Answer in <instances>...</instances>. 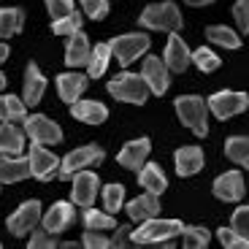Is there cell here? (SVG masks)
I'll list each match as a JSON object with an SVG mask.
<instances>
[{
	"label": "cell",
	"mask_w": 249,
	"mask_h": 249,
	"mask_svg": "<svg viewBox=\"0 0 249 249\" xmlns=\"http://www.w3.org/2000/svg\"><path fill=\"white\" fill-rule=\"evenodd\" d=\"M81 6L92 19H103L108 14V0H81Z\"/></svg>",
	"instance_id": "38"
},
{
	"label": "cell",
	"mask_w": 249,
	"mask_h": 249,
	"mask_svg": "<svg viewBox=\"0 0 249 249\" xmlns=\"http://www.w3.org/2000/svg\"><path fill=\"white\" fill-rule=\"evenodd\" d=\"M249 141L244 136H236V138H228V143H225V155L231 157L233 162H238V165H247L249 160Z\"/></svg>",
	"instance_id": "30"
},
{
	"label": "cell",
	"mask_w": 249,
	"mask_h": 249,
	"mask_svg": "<svg viewBox=\"0 0 249 249\" xmlns=\"http://www.w3.org/2000/svg\"><path fill=\"white\" fill-rule=\"evenodd\" d=\"M138 171H141V174H138V181H141V187L146 190V193H152V195L165 193L168 179H165V174L160 171V165H155V162H143Z\"/></svg>",
	"instance_id": "21"
},
{
	"label": "cell",
	"mask_w": 249,
	"mask_h": 249,
	"mask_svg": "<svg viewBox=\"0 0 249 249\" xmlns=\"http://www.w3.org/2000/svg\"><path fill=\"white\" fill-rule=\"evenodd\" d=\"M108 49H111V57L119 60V65H130L133 60H138L143 52L149 49V38L141 36V33L117 36L114 41H108Z\"/></svg>",
	"instance_id": "5"
},
{
	"label": "cell",
	"mask_w": 249,
	"mask_h": 249,
	"mask_svg": "<svg viewBox=\"0 0 249 249\" xmlns=\"http://www.w3.org/2000/svg\"><path fill=\"white\" fill-rule=\"evenodd\" d=\"M0 119L3 122H25L27 119V111H25V103L17 100L14 95H0Z\"/></svg>",
	"instance_id": "26"
},
{
	"label": "cell",
	"mask_w": 249,
	"mask_h": 249,
	"mask_svg": "<svg viewBox=\"0 0 249 249\" xmlns=\"http://www.w3.org/2000/svg\"><path fill=\"white\" fill-rule=\"evenodd\" d=\"M79 27H81V17L76 11H71L65 17L54 19L52 30H54V36H73V33H79Z\"/></svg>",
	"instance_id": "32"
},
{
	"label": "cell",
	"mask_w": 249,
	"mask_h": 249,
	"mask_svg": "<svg viewBox=\"0 0 249 249\" xmlns=\"http://www.w3.org/2000/svg\"><path fill=\"white\" fill-rule=\"evenodd\" d=\"M108 60H111V49L108 44H98L92 52H89V60H87V73L92 79H100L108 68Z\"/></svg>",
	"instance_id": "27"
},
{
	"label": "cell",
	"mask_w": 249,
	"mask_h": 249,
	"mask_svg": "<svg viewBox=\"0 0 249 249\" xmlns=\"http://www.w3.org/2000/svg\"><path fill=\"white\" fill-rule=\"evenodd\" d=\"M6 57H8V46L0 44V62H6Z\"/></svg>",
	"instance_id": "44"
},
{
	"label": "cell",
	"mask_w": 249,
	"mask_h": 249,
	"mask_svg": "<svg viewBox=\"0 0 249 249\" xmlns=\"http://www.w3.org/2000/svg\"><path fill=\"white\" fill-rule=\"evenodd\" d=\"M81 244L87 249H106L108 247V238L103 236V231H87L84 233V238H81Z\"/></svg>",
	"instance_id": "39"
},
{
	"label": "cell",
	"mask_w": 249,
	"mask_h": 249,
	"mask_svg": "<svg viewBox=\"0 0 249 249\" xmlns=\"http://www.w3.org/2000/svg\"><path fill=\"white\" fill-rule=\"evenodd\" d=\"M108 92L117 100L141 106L143 100H146V95H149V87H146L143 76H138V73H119L117 79L108 81Z\"/></svg>",
	"instance_id": "2"
},
{
	"label": "cell",
	"mask_w": 249,
	"mask_h": 249,
	"mask_svg": "<svg viewBox=\"0 0 249 249\" xmlns=\"http://www.w3.org/2000/svg\"><path fill=\"white\" fill-rule=\"evenodd\" d=\"M27 165H30V174L36 176V179L46 181L57 171V157L46 149L44 143H33L30 155H27Z\"/></svg>",
	"instance_id": "11"
},
{
	"label": "cell",
	"mask_w": 249,
	"mask_h": 249,
	"mask_svg": "<svg viewBox=\"0 0 249 249\" xmlns=\"http://www.w3.org/2000/svg\"><path fill=\"white\" fill-rule=\"evenodd\" d=\"M179 236H181V241H184V247H190V249L209 247V231H203V228H184Z\"/></svg>",
	"instance_id": "34"
},
{
	"label": "cell",
	"mask_w": 249,
	"mask_h": 249,
	"mask_svg": "<svg viewBox=\"0 0 249 249\" xmlns=\"http://www.w3.org/2000/svg\"><path fill=\"white\" fill-rule=\"evenodd\" d=\"M231 231H236L241 238H247V236H249V209H247V206H238V209H236Z\"/></svg>",
	"instance_id": "36"
},
{
	"label": "cell",
	"mask_w": 249,
	"mask_h": 249,
	"mask_svg": "<svg viewBox=\"0 0 249 249\" xmlns=\"http://www.w3.org/2000/svg\"><path fill=\"white\" fill-rule=\"evenodd\" d=\"M25 149V133L19 130V124L3 122L0 124V152L3 155H22Z\"/></svg>",
	"instance_id": "20"
},
{
	"label": "cell",
	"mask_w": 249,
	"mask_h": 249,
	"mask_svg": "<svg viewBox=\"0 0 249 249\" xmlns=\"http://www.w3.org/2000/svg\"><path fill=\"white\" fill-rule=\"evenodd\" d=\"M84 87H87V76H81V73H62V76H57V89H60V98L65 100V103L79 100L81 92H84Z\"/></svg>",
	"instance_id": "24"
},
{
	"label": "cell",
	"mask_w": 249,
	"mask_h": 249,
	"mask_svg": "<svg viewBox=\"0 0 249 249\" xmlns=\"http://www.w3.org/2000/svg\"><path fill=\"white\" fill-rule=\"evenodd\" d=\"M71 114L79 122H87V124H100V122H106V117H108L106 106L98 103V100H73L71 103Z\"/></svg>",
	"instance_id": "16"
},
{
	"label": "cell",
	"mask_w": 249,
	"mask_h": 249,
	"mask_svg": "<svg viewBox=\"0 0 249 249\" xmlns=\"http://www.w3.org/2000/svg\"><path fill=\"white\" fill-rule=\"evenodd\" d=\"M44 89H46L44 73L38 71L36 62H30L27 65V73H25V103L27 106H36L38 100L44 98Z\"/></svg>",
	"instance_id": "22"
},
{
	"label": "cell",
	"mask_w": 249,
	"mask_h": 249,
	"mask_svg": "<svg viewBox=\"0 0 249 249\" xmlns=\"http://www.w3.org/2000/svg\"><path fill=\"white\" fill-rule=\"evenodd\" d=\"M143 81H146V87H149V92L155 95H165V89H168L171 84V76H168V68H165V62L160 60V57H146L143 60Z\"/></svg>",
	"instance_id": "10"
},
{
	"label": "cell",
	"mask_w": 249,
	"mask_h": 249,
	"mask_svg": "<svg viewBox=\"0 0 249 249\" xmlns=\"http://www.w3.org/2000/svg\"><path fill=\"white\" fill-rule=\"evenodd\" d=\"M190 65V49L176 33H171L168 46H165V68L168 71H184Z\"/></svg>",
	"instance_id": "17"
},
{
	"label": "cell",
	"mask_w": 249,
	"mask_h": 249,
	"mask_svg": "<svg viewBox=\"0 0 249 249\" xmlns=\"http://www.w3.org/2000/svg\"><path fill=\"white\" fill-rule=\"evenodd\" d=\"M25 14L19 8H0V38H11L22 30Z\"/></svg>",
	"instance_id": "29"
},
{
	"label": "cell",
	"mask_w": 249,
	"mask_h": 249,
	"mask_svg": "<svg viewBox=\"0 0 249 249\" xmlns=\"http://www.w3.org/2000/svg\"><path fill=\"white\" fill-rule=\"evenodd\" d=\"M30 174L27 157H0V181H22Z\"/></svg>",
	"instance_id": "25"
},
{
	"label": "cell",
	"mask_w": 249,
	"mask_h": 249,
	"mask_svg": "<svg viewBox=\"0 0 249 249\" xmlns=\"http://www.w3.org/2000/svg\"><path fill=\"white\" fill-rule=\"evenodd\" d=\"M149 149H152L149 138H136V141L124 143L122 152H119V165H124V168H130V171H138L146 162V157H149Z\"/></svg>",
	"instance_id": "13"
},
{
	"label": "cell",
	"mask_w": 249,
	"mask_h": 249,
	"mask_svg": "<svg viewBox=\"0 0 249 249\" xmlns=\"http://www.w3.org/2000/svg\"><path fill=\"white\" fill-rule=\"evenodd\" d=\"M247 95L244 92H233V89H222V92L212 95L209 98V108L217 114L219 119H228V117H236L247 108Z\"/></svg>",
	"instance_id": "8"
},
{
	"label": "cell",
	"mask_w": 249,
	"mask_h": 249,
	"mask_svg": "<svg viewBox=\"0 0 249 249\" xmlns=\"http://www.w3.org/2000/svg\"><path fill=\"white\" fill-rule=\"evenodd\" d=\"M122 198H124V187L122 184H108L103 190V206H106V212L114 214L122 209Z\"/></svg>",
	"instance_id": "35"
},
{
	"label": "cell",
	"mask_w": 249,
	"mask_h": 249,
	"mask_svg": "<svg viewBox=\"0 0 249 249\" xmlns=\"http://www.w3.org/2000/svg\"><path fill=\"white\" fill-rule=\"evenodd\" d=\"M176 114H179L181 124L190 127L195 136H206L209 127H206V100L198 95H184V98L176 100Z\"/></svg>",
	"instance_id": "3"
},
{
	"label": "cell",
	"mask_w": 249,
	"mask_h": 249,
	"mask_svg": "<svg viewBox=\"0 0 249 249\" xmlns=\"http://www.w3.org/2000/svg\"><path fill=\"white\" fill-rule=\"evenodd\" d=\"M141 27H152V30H179L181 27V14L174 3H155V6L143 8L141 14Z\"/></svg>",
	"instance_id": "4"
},
{
	"label": "cell",
	"mask_w": 249,
	"mask_h": 249,
	"mask_svg": "<svg viewBox=\"0 0 249 249\" xmlns=\"http://www.w3.org/2000/svg\"><path fill=\"white\" fill-rule=\"evenodd\" d=\"M206 38L217 46H225V49H241V38L225 25H214V27H206Z\"/></svg>",
	"instance_id": "28"
},
{
	"label": "cell",
	"mask_w": 249,
	"mask_h": 249,
	"mask_svg": "<svg viewBox=\"0 0 249 249\" xmlns=\"http://www.w3.org/2000/svg\"><path fill=\"white\" fill-rule=\"evenodd\" d=\"M247 11H249V0H238L233 6V14H236V22L241 27V33H247Z\"/></svg>",
	"instance_id": "42"
},
{
	"label": "cell",
	"mask_w": 249,
	"mask_h": 249,
	"mask_svg": "<svg viewBox=\"0 0 249 249\" xmlns=\"http://www.w3.org/2000/svg\"><path fill=\"white\" fill-rule=\"evenodd\" d=\"M30 249H49V247H57V241L52 238V233L46 231H36L30 236V244H27Z\"/></svg>",
	"instance_id": "41"
},
{
	"label": "cell",
	"mask_w": 249,
	"mask_h": 249,
	"mask_svg": "<svg viewBox=\"0 0 249 249\" xmlns=\"http://www.w3.org/2000/svg\"><path fill=\"white\" fill-rule=\"evenodd\" d=\"M184 231V225L179 219H143V225L138 231H130V244H162V241H171L176 238L179 233Z\"/></svg>",
	"instance_id": "1"
},
{
	"label": "cell",
	"mask_w": 249,
	"mask_h": 249,
	"mask_svg": "<svg viewBox=\"0 0 249 249\" xmlns=\"http://www.w3.org/2000/svg\"><path fill=\"white\" fill-rule=\"evenodd\" d=\"M41 222H44V231L52 233V236H54V233H62L71 222H73V203H65V200L54 203L49 212L44 214Z\"/></svg>",
	"instance_id": "15"
},
{
	"label": "cell",
	"mask_w": 249,
	"mask_h": 249,
	"mask_svg": "<svg viewBox=\"0 0 249 249\" xmlns=\"http://www.w3.org/2000/svg\"><path fill=\"white\" fill-rule=\"evenodd\" d=\"M127 214H130V219H136V222H143V219L157 217V214H160L157 195H152V193L138 195L136 200H130V203H127Z\"/></svg>",
	"instance_id": "23"
},
{
	"label": "cell",
	"mask_w": 249,
	"mask_h": 249,
	"mask_svg": "<svg viewBox=\"0 0 249 249\" xmlns=\"http://www.w3.org/2000/svg\"><path fill=\"white\" fill-rule=\"evenodd\" d=\"M219 241H222V247H228V249H247L249 247L247 238H241L236 231H231V228H222V231H219Z\"/></svg>",
	"instance_id": "37"
},
{
	"label": "cell",
	"mask_w": 249,
	"mask_h": 249,
	"mask_svg": "<svg viewBox=\"0 0 249 249\" xmlns=\"http://www.w3.org/2000/svg\"><path fill=\"white\" fill-rule=\"evenodd\" d=\"M84 225H87V231H111L117 222H114L111 214H100V212H95V209L87 206V212H84Z\"/></svg>",
	"instance_id": "31"
},
{
	"label": "cell",
	"mask_w": 249,
	"mask_h": 249,
	"mask_svg": "<svg viewBox=\"0 0 249 249\" xmlns=\"http://www.w3.org/2000/svg\"><path fill=\"white\" fill-rule=\"evenodd\" d=\"M206 3H212V0H187V6H206Z\"/></svg>",
	"instance_id": "45"
},
{
	"label": "cell",
	"mask_w": 249,
	"mask_h": 249,
	"mask_svg": "<svg viewBox=\"0 0 249 249\" xmlns=\"http://www.w3.org/2000/svg\"><path fill=\"white\" fill-rule=\"evenodd\" d=\"M25 136H30L33 143H44V146L62 141V130L52 119L41 117V114H33V117L25 119Z\"/></svg>",
	"instance_id": "6"
},
{
	"label": "cell",
	"mask_w": 249,
	"mask_h": 249,
	"mask_svg": "<svg viewBox=\"0 0 249 249\" xmlns=\"http://www.w3.org/2000/svg\"><path fill=\"white\" fill-rule=\"evenodd\" d=\"M108 247H130V228H119L117 236L108 238Z\"/></svg>",
	"instance_id": "43"
},
{
	"label": "cell",
	"mask_w": 249,
	"mask_h": 249,
	"mask_svg": "<svg viewBox=\"0 0 249 249\" xmlns=\"http://www.w3.org/2000/svg\"><path fill=\"white\" fill-rule=\"evenodd\" d=\"M3 87H6V76L0 73V89H3Z\"/></svg>",
	"instance_id": "46"
},
{
	"label": "cell",
	"mask_w": 249,
	"mask_h": 249,
	"mask_svg": "<svg viewBox=\"0 0 249 249\" xmlns=\"http://www.w3.org/2000/svg\"><path fill=\"white\" fill-rule=\"evenodd\" d=\"M190 60H193L200 71H206V73H212V71L219 68V57L214 54L209 46H203V49H195L193 54H190Z\"/></svg>",
	"instance_id": "33"
},
{
	"label": "cell",
	"mask_w": 249,
	"mask_h": 249,
	"mask_svg": "<svg viewBox=\"0 0 249 249\" xmlns=\"http://www.w3.org/2000/svg\"><path fill=\"white\" fill-rule=\"evenodd\" d=\"M44 3H46V8H49V14L54 19H60V17L73 11V0H44Z\"/></svg>",
	"instance_id": "40"
},
{
	"label": "cell",
	"mask_w": 249,
	"mask_h": 249,
	"mask_svg": "<svg viewBox=\"0 0 249 249\" xmlns=\"http://www.w3.org/2000/svg\"><path fill=\"white\" fill-rule=\"evenodd\" d=\"M76 179H73V203L81 206V209H87V206H92L95 200V193H98V176L89 174V171H76Z\"/></svg>",
	"instance_id": "12"
},
{
	"label": "cell",
	"mask_w": 249,
	"mask_h": 249,
	"mask_svg": "<svg viewBox=\"0 0 249 249\" xmlns=\"http://www.w3.org/2000/svg\"><path fill=\"white\" fill-rule=\"evenodd\" d=\"M36 222H41V203L38 200H27L8 217V231L14 236H27L36 228Z\"/></svg>",
	"instance_id": "9"
},
{
	"label": "cell",
	"mask_w": 249,
	"mask_h": 249,
	"mask_svg": "<svg viewBox=\"0 0 249 249\" xmlns=\"http://www.w3.org/2000/svg\"><path fill=\"white\" fill-rule=\"evenodd\" d=\"M203 168V149L200 146H181L176 152V171L179 176H193Z\"/></svg>",
	"instance_id": "19"
},
{
	"label": "cell",
	"mask_w": 249,
	"mask_h": 249,
	"mask_svg": "<svg viewBox=\"0 0 249 249\" xmlns=\"http://www.w3.org/2000/svg\"><path fill=\"white\" fill-rule=\"evenodd\" d=\"M89 41L84 33H73V36H68V49H65V62H68L71 68H79V65H87L89 60Z\"/></svg>",
	"instance_id": "18"
},
{
	"label": "cell",
	"mask_w": 249,
	"mask_h": 249,
	"mask_svg": "<svg viewBox=\"0 0 249 249\" xmlns=\"http://www.w3.org/2000/svg\"><path fill=\"white\" fill-rule=\"evenodd\" d=\"M103 160V149L100 146H79V149H73L65 160H62V165H60V176L62 179H68V176H73L76 171H81V168H87V165H95V162H100Z\"/></svg>",
	"instance_id": "7"
},
{
	"label": "cell",
	"mask_w": 249,
	"mask_h": 249,
	"mask_svg": "<svg viewBox=\"0 0 249 249\" xmlns=\"http://www.w3.org/2000/svg\"><path fill=\"white\" fill-rule=\"evenodd\" d=\"M214 195L219 200H241L244 198V174L241 171H228L214 181Z\"/></svg>",
	"instance_id": "14"
}]
</instances>
